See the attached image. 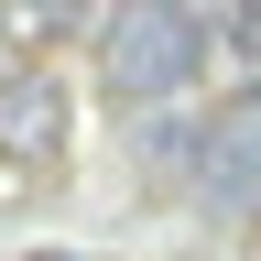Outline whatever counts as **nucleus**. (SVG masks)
Segmentation results:
<instances>
[{
    "label": "nucleus",
    "mask_w": 261,
    "mask_h": 261,
    "mask_svg": "<svg viewBox=\"0 0 261 261\" xmlns=\"http://www.w3.org/2000/svg\"><path fill=\"white\" fill-rule=\"evenodd\" d=\"M196 65H207V11H185V0H120V11L98 22V87H109L120 109L185 98Z\"/></svg>",
    "instance_id": "f257e3e1"
},
{
    "label": "nucleus",
    "mask_w": 261,
    "mask_h": 261,
    "mask_svg": "<svg viewBox=\"0 0 261 261\" xmlns=\"http://www.w3.org/2000/svg\"><path fill=\"white\" fill-rule=\"evenodd\" d=\"M65 142H76L65 76L55 65H11V76H0V163H11V174H44V163H65Z\"/></svg>",
    "instance_id": "f03ea898"
},
{
    "label": "nucleus",
    "mask_w": 261,
    "mask_h": 261,
    "mask_svg": "<svg viewBox=\"0 0 261 261\" xmlns=\"http://www.w3.org/2000/svg\"><path fill=\"white\" fill-rule=\"evenodd\" d=\"M196 207H218V218L261 207V109L207 120V142H196Z\"/></svg>",
    "instance_id": "7ed1b4c3"
},
{
    "label": "nucleus",
    "mask_w": 261,
    "mask_h": 261,
    "mask_svg": "<svg viewBox=\"0 0 261 261\" xmlns=\"http://www.w3.org/2000/svg\"><path fill=\"white\" fill-rule=\"evenodd\" d=\"M87 22H98V0H0V44L22 65H44L55 44H76Z\"/></svg>",
    "instance_id": "20e7f679"
},
{
    "label": "nucleus",
    "mask_w": 261,
    "mask_h": 261,
    "mask_svg": "<svg viewBox=\"0 0 261 261\" xmlns=\"http://www.w3.org/2000/svg\"><path fill=\"white\" fill-rule=\"evenodd\" d=\"M250 109H261V55H250Z\"/></svg>",
    "instance_id": "39448f33"
},
{
    "label": "nucleus",
    "mask_w": 261,
    "mask_h": 261,
    "mask_svg": "<svg viewBox=\"0 0 261 261\" xmlns=\"http://www.w3.org/2000/svg\"><path fill=\"white\" fill-rule=\"evenodd\" d=\"M33 261H87V250H33Z\"/></svg>",
    "instance_id": "423d86ee"
}]
</instances>
